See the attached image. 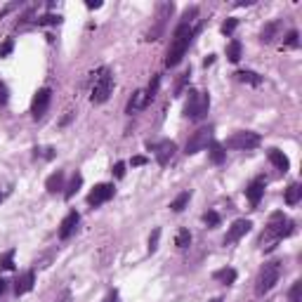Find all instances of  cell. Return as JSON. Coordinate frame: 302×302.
I'll return each mask as SVG.
<instances>
[{
  "label": "cell",
  "instance_id": "cell-1",
  "mask_svg": "<svg viewBox=\"0 0 302 302\" xmlns=\"http://www.w3.org/2000/svg\"><path fill=\"white\" fill-rule=\"evenodd\" d=\"M196 14H198V10L191 7V10L182 17L180 26L175 29L173 43H170V47H168V57H165V66H177L180 62H182L184 52H187V47H189V43H191V36H194V31H196V26H194Z\"/></svg>",
  "mask_w": 302,
  "mask_h": 302
},
{
  "label": "cell",
  "instance_id": "cell-2",
  "mask_svg": "<svg viewBox=\"0 0 302 302\" xmlns=\"http://www.w3.org/2000/svg\"><path fill=\"white\" fill-rule=\"evenodd\" d=\"M293 226H295V225H293V220H288V217L283 215V213H274V215L269 217V225H267V229H264L262 238H260L262 248H264V250H271L283 236H291V234H293Z\"/></svg>",
  "mask_w": 302,
  "mask_h": 302
},
{
  "label": "cell",
  "instance_id": "cell-3",
  "mask_svg": "<svg viewBox=\"0 0 302 302\" xmlns=\"http://www.w3.org/2000/svg\"><path fill=\"white\" fill-rule=\"evenodd\" d=\"M279 274H281V262H267L258 274V281H255V293L258 295H264V293H269L274 286H276V281H279Z\"/></svg>",
  "mask_w": 302,
  "mask_h": 302
},
{
  "label": "cell",
  "instance_id": "cell-4",
  "mask_svg": "<svg viewBox=\"0 0 302 302\" xmlns=\"http://www.w3.org/2000/svg\"><path fill=\"white\" fill-rule=\"evenodd\" d=\"M111 90H113V76H111L109 69H102L97 80H95V85H92V95H90L92 104H104L109 99V95H111Z\"/></svg>",
  "mask_w": 302,
  "mask_h": 302
},
{
  "label": "cell",
  "instance_id": "cell-5",
  "mask_svg": "<svg viewBox=\"0 0 302 302\" xmlns=\"http://www.w3.org/2000/svg\"><path fill=\"white\" fill-rule=\"evenodd\" d=\"M208 107H210V97H208V95L189 92V102H187V107H184V113L191 120H201V118H205Z\"/></svg>",
  "mask_w": 302,
  "mask_h": 302
},
{
  "label": "cell",
  "instance_id": "cell-6",
  "mask_svg": "<svg viewBox=\"0 0 302 302\" xmlns=\"http://www.w3.org/2000/svg\"><path fill=\"white\" fill-rule=\"evenodd\" d=\"M260 144V135L258 132H250V130H241L236 135H231L226 140V147L229 149H238V151H248V149H255Z\"/></svg>",
  "mask_w": 302,
  "mask_h": 302
},
{
  "label": "cell",
  "instance_id": "cell-7",
  "mask_svg": "<svg viewBox=\"0 0 302 302\" xmlns=\"http://www.w3.org/2000/svg\"><path fill=\"white\" fill-rule=\"evenodd\" d=\"M210 135H213V128H201L196 130L194 135L189 137V142H187V147H184V151L191 156V153H198V151H203L208 144H210Z\"/></svg>",
  "mask_w": 302,
  "mask_h": 302
},
{
  "label": "cell",
  "instance_id": "cell-8",
  "mask_svg": "<svg viewBox=\"0 0 302 302\" xmlns=\"http://www.w3.org/2000/svg\"><path fill=\"white\" fill-rule=\"evenodd\" d=\"M50 99H52V92H50V87H40L38 92H36V97H33L31 102V113L33 118H43L45 111H47V107H50Z\"/></svg>",
  "mask_w": 302,
  "mask_h": 302
},
{
  "label": "cell",
  "instance_id": "cell-9",
  "mask_svg": "<svg viewBox=\"0 0 302 302\" xmlns=\"http://www.w3.org/2000/svg\"><path fill=\"white\" fill-rule=\"evenodd\" d=\"M149 149H153L158 165H168V161L173 158V153L177 151V147H175V142L163 140V142H158V144H151V142H149Z\"/></svg>",
  "mask_w": 302,
  "mask_h": 302
},
{
  "label": "cell",
  "instance_id": "cell-10",
  "mask_svg": "<svg viewBox=\"0 0 302 302\" xmlns=\"http://www.w3.org/2000/svg\"><path fill=\"white\" fill-rule=\"evenodd\" d=\"M111 196H113V184H97V187L90 191V196H87V203L102 205V203H107Z\"/></svg>",
  "mask_w": 302,
  "mask_h": 302
},
{
  "label": "cell",
  "instance_id": "cell-11",
  "mask_svg": "<svg viewBox=\"0 0 302 302\" xmlns=\"http://www.w3.org/2000/svg\"><path fill=\"white\" fill-rule=\"evenodd\" d=\"M250 220H236L234 225L229 226V231H226V236H225V243H234V241H238L241 236H246L250 231Z\"/></svg>",
  "mask_w": 302,
  "mask_h": 302
},
{
  "label": "cell",
  "instance_id": "cell-12",
  "mask_svg": "<svg viewBox=\"0 0 302 302\" xmlns=\"http://www.w3.org/2000/svg\"><path fill=\"white\" fill-rule=\"evenodd\" d=\"M78 222H80V215H78L76 210H71V213H69V215L62 220V225H59V238H62V241H66V238H69L76 231Z\"/></svg>",
  "mask_w": 302,
  "mask_h": 302
},
{
  "label": "cell",
  "instance_id": "cell-13",
  "mask_svg": "<svg viewBox=\"0 0 302 302\" xmlns=\"http://www.w3.org/2000/svg\"><path fill=\"white\" fill-rule=\"evenodd\" d=\"M262 194H264V180L258 177V180H253V182L248 184V189H246V196H248L250 205H258L260 198H262Z\"/></svg>",
  "mask_w": 302,
  "mask_h": 302
},
{
  "label": "cell",
  "instance_id": "cell-14",
  "mask_svg": "<svg viewBox=\"0 0 302 302\" xmlns=\"http://www.w3.org/2000/svg\"><path fill=\"white\" fill-rule=\"evenodd\" d=\"M149 102L151 99H149V95H147V90H137V92L132 95V99L128 102V113H137V111H142Z\"/></svg>",
  "mask_w": 302,
  "mask_h": 302
},
{
  "label": "cell",
  "instance_id": "cell-15",
  "mask_svg": "<svg viewBox=\"0 0 302 302\" xmlns=\"http://www.w3.org/2000/svg\"><path fill=\"white\" fill-rule=\"evenodd\" d=\"M33 281H36V274H33V271H26V274H22V276L17 279V283H14V293H17V295H24V293H29L33 288Z\"/></svg>",
  "mask_w": 302,
  "mask_h": 302
},
{
  "label": "cell",
  "instance_id": "cell-16",
  "mask_svg": "<svg viewBox=\"0 0 302 302\" xmlns=\"http://www.w3.org/2000/svg\"><path fill=\"white\" fill-rule=\"evenodd\" d=\"M269 161H271V165H276L279 170H288L291 168V161H288V156L283 153V151H279V149H271L269 151Z\"/></svg>",
  "mask_w": 302,
  "mask_h": 302
},
{
  "label": "cell",
  "instance_id": "cell-17",
  "mask_svg": "<svg viewBox=\"0 0 302 302\" xmlns=\"http://www.w3.org/2000/svg\"><path fill=\"white\" fill-rule=\"evenodd\" d=\"M45 189L54 194V191H59V189H64V175L62 173H52L47 177V182H45Z\"/></svg>",
  "mask_w": 302,
  "mask_h": 302
},
{
  "label": "cell",
  "instance_id": "cell-18",
  "mask_svg": "<svg viewBox=\"0 0 302 302\" xmlns=\"http://www.w3.org/2000/svg\"><path fill=\"white\" fill-rule=\"evenodd\" d=\"M208 151H210V161H213V163H217V165H220V163L225 161V147H222L220 142H213V140H210V144H208Z\"/></svg>",
  "mask_w": 302,
  "mask_h": 302
},
{
  "label": "cell",
  "instance_id": "cell-19",
  "mask_svg": "<svg viewBox=\"0 0 302 302\" xmlns=\"http://www.w3.org/2000/svg\"><path fill=\"white\" fill-rule=\"evenodd\" d=\"M213 279L222 281V283H226V286H231L234 281H236V269H231V267H225V269H220L213 274Z\"/></svg>",
  "mask_w": 302,
  "mask_h": 302
},
{
  "label": "cell",
  "instance_id": "cell-20",
  "mask_svg": "<svg viewBox=\"0 0 302 302\" xmlns=\"http://www.w3.org/2000/svg\"><path fill=\"white\" fill-rule=\"evenodd\" d=\"M300 198H302V187L298 182L291 184V187L286 189V203H288V205H295L298 201H300Z\"/></svg>",
  "mask_w": 302,
  "mask_h": 302
},
{
  "label": "cell",
  "instance_id": "cell-21",
  "mask_svg": "<svg viewBox=\"0 0 302 302\" xmlns=\"http://www.w3.org/2000/svg\"><path fill=\"white\" fill-rule=\"evenodd\" d=\"M236 78L241 83H248V85H260V83H262V78H260L255 71H238Z\"/></svg>",
  "mask_w": 302,
  "mask_h": 302
},
{
  "label": "cell",
  "instance_id": "cell-22",
  "mask_svg": "<svg viewBox=\"0 0 302 302\" xmlns=\"http://www.w3.org/2000/svg\"><path fill=\"white\" fill-rule=\"evenodd\" d=\"M226 57H229V62H234V64L241 59V43H238V40H231V43L226 45Z\"/></svg>",
  "mask_w": 302,
  "mask_h": 302
},
{
  "label": "cell",
  "instance_id": "cell-23",
  "mask_svg": "<svg viewBox=\"0 0 302 302\" xmlns=\"http://www.w3.org/2000/svg\"><path fill=\"white\" fill-rule=\"evenodd\" d=\"M191 243V234H189V229H180L177 231V236H175V246L177 248H187Z\"/></svg>",
  "mask_w": 302,
  "mask_h": 302
},
{
  "label": "cell",
  "instance_id": "cell-24",
  "mask_svg": "<svg viewBox=\"0 0 302 302\" xmlns=\"http://www.w3.org/2000/svg\"><path fill=\"white\" fill-rule=\"evenodd\" d=\"M189 196H191L189 191H182V194H180V196H177V198L173 201V203H170V208H173L175 213H180V210H184V205L189 203Z\"/></svg>",
  "mask_w": 302,
  "mask_h": 302
},
{
  "label": "cell",
  "instance_id": "cell-25",
  "mask_svg": "<svg viewBox=\"0 0 302 302\" xmlns=\"http://www.w3.org/2000/svg\"><path fill=\"white\" fill-rule=\"evenodd\" d=\"M80 184H83V177L80 175H74V180H71V184L66 187V191H64V198H71V196L80 189Z\"/></svg>",
  "mask_w": 302,
  "mask_h": 302
},
{
  "label": "cell",
  "instance_id": "cell-26",
  "mask_svg": "<svg viewBox=\"0 0 302 302\" xmlns=\"http://www.w3.org/2000/svg\"><path fill=\"white\" fill-rule=\"evenodd\" d=\"M0 267L2 269H14V250H7L0 255Z\"/></svg>",
  "mask_w": 302,
  "mask_h": 302
},
{
  "label": "cell",
  "instance_id": "cell-27",
  "mask_svg": "<svg viewBox=\"0 0 302 302\" xmlns=\"http://www.w3.org/2000/svg\"><path fill=\"white\" fill-rule=\"evenodd\" d=\"M236 26H238V19L231 17V19H226V22L222 24V33H225V36H231V33L236 31Z\"/></svg>",
  "mask_w": 302,
  "mask_h": 302
},
{
  "label": "cell",
  "instance_id": "cell-28",
  "mask_svg": "<svg viewBox=\"0 0 302 302\" xmlns=\"http://www.w3.org/2000/svg\"><path fill=\"white\" fill-rule=\"evenodd\" d=\"M158 238H161V229H153L149 236V253H156V248H158Z\"/></svg>",
  "mask_w": 302,
  "mask_h": 302
},
{
  "label": "cell",
  "instance_id": "cell-29",
  "mask_svg": "<svg viewBox=\"0 0 302 302\" xmlns=\"http://www.w3.org/2000/svg\"><path fill=\"white\" fill-rule=\"evenodd\" d=\"M203 220H205V225H208V226H217V225H220V215H217L215 210H210V213H205V215H203Z\"/></svg>",
  "mask_w": 302,
  "mask_h": 302
},
{
  "label": "cell",
  "instance_id": "cell-30",
  "mask_svg": "<svg viewBox=\"0 0 302 302\" xmlns=\"http://www.w3.org/2000/svg\"><path fill=\"white\" fill-rule=\"evenodd\" d=\"M300 293H302V283L300 281H295L291 288V302H300Z\"/></svg>",
  "mask_w": 302,
  "mask_h": 302
},
{
  "label": "cell",
  "instance_id": "cell-31",
  "mask_svg": "<svg viewBox=\"0 0 302 302\" xmlns=\"http://www.w3.org/2000/svg\"><path fill=\"white\" fill-rule=\"evenodd\" d=\"M47 24H59V14H45L43 19H38V26H47Z\"/></svg>",
  "mask_w": 302,
  "mask_h": 302
},
{
  "label": "cell",
  "instance_id": "cell-32",
  "mask_svg": "<svg viewBox=\"0 0 302 302\" xmlns=\"http://www.w3.org/2000/svg\"><path fill=\"white\" fill-rule=\"evenodd\" d=\"M300 45V40H298V31H291L288 36H286V47H298Z\"/></svg>",
  "mask_w": 302,
  "mask_h": 302
},
{
  "label": "cell",
  "instance_id": "cell-33",
  "mask_svg": "<svg viewBox=\"0 0 302 302\" xmlns=\"http://www.w3.org/2000/svg\"><path fill=\"white\" fill-rule=\"evenodd\" d=\"M274 29H276V24H269V26L262 31V40H264V43H269V40H271V33H274Z\"/></svg>",
  "mask_w": 302,
  "mask_h": 302
},
{
  "label": "cell",
  "instance_id": "cell-34",
  "mask_svg": "<svg viewBox=\"0 0 302 302\" xmlns=\"http://www.w3.org/2000/svg\"><path fill=\"white\" fill-rule=\"evenodd\" d=\"M113 175H116V177H118V180H120V177H123V175H125V163H116V165H113Z\"/></svg>",
  "mask_w": 302,
  "mask_h": 302
},
{
  "label": "cell",
  "instance_id": "cell-35",
  "mask_svg": "<svg viewBox=\"0 0 302 302\" xmlns=\"http://www.w3.org/2000/svg\"><path fill=\"white\" fill-rule=\"evenodd\" d=\"M0 104H7V85L0 80Z\"/></svg>",
  "mask_w": 302,
  "mask_h": 302
},
{
  "label": "cell",
  "instance_id": "cell-36",
  "mask_svg": "<svg viewBox=\"0 0 302 302\" xmlns=\"http://www.w3.org/2000/svg\"><path fill=\"white\" fill-rule=\"evenodd\" d=\"M10 52H12V40H5L2 47H0V57H7Z\"/></svg>",
  "mask_w": 302,
  "mask_h": 302
},
{
  "label": "cell",
  "instance_id": "cell-37",
  "mask_svg": "<svg viewBox=\"0 0 302 302\" xmlns=\"http://www.w3.org/2000/svg\"><path fill=\"white\" fill-rule=\"evenodd\" d=\"M144 163H147L144 156H135V158H132V165H144Z\"/></svg>",
  "mask_w": 302,
  "mask_h": 302
},
{
  "label": "cell",
  "instance_id": "cell-38",
  "mask_svg": "<svg viewBox=\"0 0 302 302\" xmlns=\"http://www.w3.org/2000/svg\"><path fill=\"white\" fill-rule=\"evenodd\" d=\"M104 302H118V293H116V291H113V293H109V295H107V300H104Z\"/></svg>",
  "mask_w": 302,
  "mask_h": 302
},
{
  "label": "cell",
  "instance_id": "cell-39",
  "mask_svg": "<svg viewBox=\"0 0 302 302\" xmlns=\"http://www.w3.org/2000/svg\"><path fill=\"white\" fill-rule=\"evenodd\" d=\"M87 7H90V10H97V7H102V2H99V0H95V2L87 0Z\"/></svg>",
  "mask_w": 302,
  "mask_h": 302
},
{
  "label": "cell",
  "instance_id": "cell-40",
  "mask_svg": "<svg viewBox=\"0 0 302 302\" xmlns=\"http://www.w3.org/2000/svg\"><path fill=\"white\" fill-rule=\"evenodd\" d=\"M5 291H7V281H2V279H0V295H2Z\"/></svg>",
  "mask_w": 302,
  "mask_h": 302
},
{
  "label": "cell",
  "instance_id": "cell-41",
  "mask_svg": "<svg viewBox=\"0 0 302 302\" xmlns=\"http://www.w3.org/2000/svg\"><path fill=\"white\" fill-rule=\"evenodd\" d=\"M2 198H5V194H2V191H0V201H2Z\"/></svg>",
  "mask_w": 302,
  "mask_h": 302
}]
</instances>
